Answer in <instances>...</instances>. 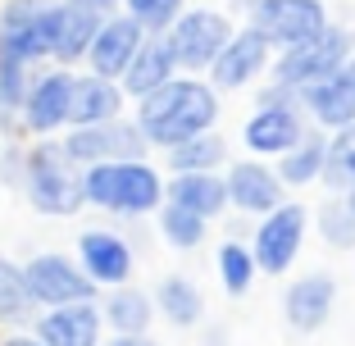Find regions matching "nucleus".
Masks as SVG:
<instances>
[{"label": "nucleus", "instance_id": "f257e3e1", "mask_svg": "<svg viewBox=\"0 0 355 346\" xmlns=\"http://www.w3.org/2000/svg\"><path fill=\"white\" fill-rule=\"evenodd\" d=\"M214 119H219V101L196 78H173L159 92L141 96V105H137V123H141L146 141L150 146H168V150L182 146L187 137L209 132Z\"/></svg>", "mask_w": 355, "mask_h": 346}, {"label": "nucleus", "instance_id": "f03ea898", "mask_svg": "<svg viewBox=\"0 0 355 346\" xmlns=\"http://www.w3.org/2000/svg\"><path fill=\"white\" fill-rule=\"evenodd\" d=\"M83 191L92 205L114 214H150L159 200L168 196V187L159 182V173L141 159H110V164H92L83 173Z\"/></svg>", "mask_w": 355, "mask_h": 346}, {"label": "nucleus", "instance_id": "7ed1b4c3", "mask_svg": "<svg viewBox=\"0 0 355 346\" xmlns=\"http://www.w3.org/2000/svg\"><path fill=\"white\" fill-rule=\"evenodd\" d=\"M64 32V5H46V0H10L0 10V55L10 60H46L60 51Z\"/></svg>", "mask_w": 355, "mask_h": 346}, {"label": "nucleus", "instance_id": "20e7f679", "mask_svg": "<svg viewBox=\"0 0 355 346\" xmlns=\"http://www.w3.org/2000/svg\"><path fill=\"white\" fill-rule=\"evenodd\" d=\"M23 191L42 214H73L87 200L83 191V173L69 159V150L60 146H37L28 155V178H23Z\"/></svg>", "mask_w": 355, "mask_h": 346}, {"label": "nucleus", "instance_id": "39448f33", "mask_svg": "<svg viewBox=\"0 0 355 346\" xmlns=\"http://www.w3.org/2000/svg\"><path fill=\"white\" fill-rule=\"evenodd\" d=\"M351 64V32L342 28H324L319 37H310V42L292 46V51H282L278 69H273V83L282 87H310L319 83V78L337 73V69H346Z\"/></svg>", "mask_w": 355, "mask_h": 346}, {"label": "nucleus", "instance_id": "423d86ee", "mask_svg": "<svg viewBox=\"0 0 355 346\" xmlns=\"http://www.w3.org/2000/svg\"><path fill=\"white\" fill-rule=\"evenodd\" d=\"M232 42V28L214 10H191L168 28V46L178 55V69H214L223 46Z\"/></svg>", "mask_w": 355, "mask_h": 346}, {"label": "nucleus", "instance_id": "0eeeda50", "mask_svg": "<svg viewBox=\"0 0 355 346\" xmlns=\"http://www.w3.org/2000/svg\"><path fill=\"white\" fill-rule=\"evenodd\" d=\"M146 132H141V123H123V119H110V123H92V128H78L69 141H64V150H69V159L73 164H110V159H141V150H146Z\"/></svg>", "mask_w": 355, "mask_h": 346}, {"label": "nucleus", "instance_id": "6e6552de", "mask_svg": "<svg viewBox=\"0 0 355 346\" xmlns=\"http://www.w3.org/2000/svg\"><path fill=\"white\" fill-rule=\"evenodd\" d=\"M251 19L269 37V46H282V51H292V46L310 42L328 28V14L319 0H260Z\"/></svg>", "mask_w": 355, "mask_h": 346}, {"label": "nucleus", "instance_id": "1a4fd4ad", "mask_svg": "<svg viewBox=\"0 0 355 346\" xmlns=\"http://www.w3.org/2000/svg\"><path fill=\"white\" fill-rule=\"evenodd\" d=\"M28 273V287H32V301L55 310V305H78V301H92V273L78 269L69 255H37V260L23 264Z\"/></svg>", "mask_w": 355, "mask_h": 346}, {"label": "nucleus", "instance_id": "9d476101", "mask_svg": "<svg viewBox=\"0 0 355 346\" xmlns=\"http://www.w3.org/2000/svg\"><path fill=\"white\" fill-rule=\"evenodd\" d=\"M305 237V210L301 205H278L273 214H264L260 232H255V264L264 273H282L292 269L296 251Z\"/></svg>", "mask_w": 355, "mask_h": 346}, {"label": "nucleus", "instance_id": "9b49d317", "mask_svg": "<svg viewBox=\"0 0 355 346\" xmlns=\"http://www.w3.org/2000/svg\"><path fill=\"white\" fill-rule=\"evenodd\" d=\"M146 46V28L132 19V14H114V19H105V28L96 32L92 42V73L101 78H123L128 69H132L137 51Z\"/></svg>", "mask_w": 355, "mask_h": 346}, {"label": "nucleus", "instance_id": "f8f14e48", "mask_svg": "<svg viewBox=\"0 0 355 346\" xmlns=\"http://www.w3.org/2000/svg\"><path fill=\"white\" fill-rule=\"evenodd\" d=\"M264 64H269V37L251 23V28L232 32V42L223 46V55L214 60L209 78H214V87H223V92H237V87H246L255 73H264Z\"/></svg>", "mask_w": 355, "mask_h": 346}, {"label": "nucleus", "instance_id": "ddd939ff", "mask_svg": "<svg viewBox=\"0 0 355 346\" xmlns=\"http://www.w3.org/2000/svg\"><path fill=\"white\" fill-rule=\"evenodd\" d=\"M301 105L314 114V123H324V128L355 123V73H351V64L337 69V73H328V78H319V83H310V87H301Z\"/></svg>", "mask_w": 355, "mask_h": 346}, {"label": "nucleus", "instance_id": "4468645a", "mask_svg": "<svg viewBox=\"0 0 355 346\" xmlns=\"http://www.w3.org/2000/svg\"><path fill=\"white\" fill-rule=\"evenodd\" d=\"M105 19H114V0H64V32L55 60L73 64L83 55H92V42L105 28Z\"/></svg>", "mask_w": 355, "mask_h": 346}, {"label": "nucleus", "instance_id": "2eb2a0df", "mask_svg": "<svg viewBox=\"0 0 355 346\" xmlns=\"http://www.w3.org/2000/svg\"><path fill=\"white\" fill-rule=\"evenodd\" d=\"M305 137L301 128V110L296 105H260L246 123V146L255 155H287Z\"/></svg>", "mask_w": 355, "mask_h": 346}, {"label": "nucleus", "instance_id": "dca6fc26", "mask_svg": "<svg viewBox=\"0 0 355 346\" xmlns=\"http://www.w3.org/2000/svg\"><path fill=\"white\" fill-rule=\"evenodd\" d=\"M228 200L246 214H273L282 205V178L255 159H241L228 168Z\"/></svg>", "mask_w": 355, "mask_h": 346}, {"label": "nucleus", "instance_id": "f3484780", "mask_svg": "<svg viewBox=\"0 0 355 346\" xmlns=\"http://www.w3.org/2000/svg\"><path fill=\"white\" fill-rule=\"evenodd\" d=\"M73 83L69 73H46L42 83L28 92V105H23V123L32 132H55L60 123L73 119Z\"/></svg>", "mask_w": 355, "mask_h": 346}, {"label": "nucleus", "instance_id": "a211bd4d", "mask_svg": "<svg viewBox=\"0 0 355 346\" xmlns=\"http://www.w3.org/2000/svg\"><path fill=\"white\" fill-rule=\"evenodd\" d=\"M333 301H337V287L328 273H310V278H301V283L287 287V301H282V310H287V324L296 328V333H314V328H324L328 315H333Z\"/></svg>", "mask_w": 355, "mask_h": 346}, {"label": "nucleus", "instance_id": "6ab92c4d", "mask_svg": "<svg viewBox=\"0 0 355 346\" xmlns=\"http://www.w3.org/2000/svg\"><path fill=\"white\" fill-rule=\"evenodd\" d=\"M78 255H83V269L105 287H123L128 273H132V251H128V241L114 237V232H101V228L83 232Z\"/></svg>", "mask_w": 355, "mask_h": 346}, {"label": "nucleus", "instance_id": "aec40b11", "mask_svg": "<svg viewBox=\"0 0 355 346\" xmlns=\"http://www.w3.org/2000/svg\"><path fill=\"white\" fill-rule=\"evenodd\" d=\"M37 337L46 346H96L101 342V315L87 301L55 305V310H46L42 324H37Z\"/></svg>", "mask_w": 355, "mask_h": 346}, {"label": "nucleus", "instance_id": "412c9836", "mask_svg": "<svg viewBox=\"0 0 355 346\" xmlns=\"http://www.w3.org/2000/svg\"><path fill=\"white\" fill-rule=\"evenodd\" d=\"M123 110V92L114 87V78H101V73H87L73 83V128H92V123H110L119 119Z\"/></svg>", "mask_w": 355, "mask_h": 346}, {"label": "nucleus", "instance_id": "4be33fe9", "mask_svg": "<svg viewBox=\"0 0 355 346\" xmlns=\"http://www.w3.org/2000/svg\"><path fill=\"white\" fill-rule=\"evenodd\" d=\"M173 69H178V55L168 46V37H146V46L137 51L132 69L123 73V87L132 96H150L164 83H173Z\"/></svg>", "mask_w": 355, "mask_h": 346}, {"label": "nucleus", "instance_id": "5701e85b", "mask_svg": "<svg viewBox=\"0 0 355 346\" xmlns=\"http://www.w3.org/2000/svg\"><path fill=\"white\" fill-rule=\"evenodd\" d=\"M168 200L182 205V210H191V214H200V219H214L228 205V178H214V173H178L168 182Z\"/></svg>", "mask_w": 355, "mask_h": 346}, {"label": "nucleus", "instance_id": "b1692460", "mask_svg": "<svg viewBox=\"0 0 355 346\" xmlns=\"http://www.w3.org/2000/svg\"><path fill=\"white\" fill-rule=\"evenodd\" d=\"M324 164H328V141L319 132H305L301 141H296L287 155H282L278 164V178L292 182V187H305V182L324 178Z\"/></svg>", "mask_w": 355, "mask_h": 346}, {"label": "nucleus", "instance_id": "393cba45", "mask_svg": "<svg viewBox=\"0 0 355 346\" xmlns=\"http://www.w3.org/2000/svg\"><path fill=\"white\" fill-rule=\"evenodd\" d=\"M155 301H159V310H164V319L178 324V328L200 324V315H205V301H200L196 283H187V278H164L159 292H155Z\"/></svg>", "mask_w": 355, "mask_h": 346}, {"label": "nucleus", "instance_id": "a878e982", "mask_svg": "<svg viewBox=\"0 0 355 346\" xmlns=\"http://www.w3.org/2000/svg\"><path fill=\"white\" fill-rule=\"evenodd\" d=\"M223 155H228L223 137L200 132V137H187L182 146L168 150V164H173L178 173H214V164H223Z\"/></svg>", "mask_w": 355, "mask_h": 346}, {"label": "nucleus", "instance_id": "bb28decb", "mask_svg": "<svg viewBox=\"0 0 355 346\" xmlns=\"http://www.w3.org/2000/svg\"><path fill=\"white\" fill-rule=\"evenodd\" d=\"M105 319L114 333H146L150 324V301L146 292H132V287H119L110 301H105Z\"/></svg>", "mask_w": 355, "mask_h": 346}, {"label": "nucleus", "instance_id": "cd10ccee", "mask_svg": "<svg viewBox=\"0 0 355 346\" xmlns=\"http://www.w3.org/2000/svg\"><path fill=\"white\" fill-rule=\"evenodd\" d=\"M324 182H328L333 191H351V187H355V123L337 128V137L328 141Z\"/></svg>", "mask_w": 355, "mask_h": 346}, {"label": "nucleus", "instance_id": "c85d7f7f", "mask_svg": "<svg viewBox=\"0 0 355 346\" xmlns=\"http://www.w3.org/2000/svg\"><path fill=\"white\" fill-rule=\"evenodd\" d=\"M32 305H37V301H32L28 273H23L14 260L0 255V319H23Z\"/></svg>", "mask_w": 355, "mask_h": 346}, {"label": "nucleus", "instance_id": "c756f323", "mask_svg": "<svg viewBox=\"0 0 355 346\" xmlns=\"http://www.w3.org/2000/svg\"><path fill=\"white\" fill-rule=\"evenodd\" d=\"M159 232L168 237V246H178V251H191V246H200V237H205V219L168 200L164 210H159Z\"/></svg>", "mask_w": 355, "mask_h": 346}, {"label": "nucleus", "instance_id": "7c9ffc66", "mask_svg": "<svg viewBox=\"0 0 355 346\" xmlns=\"http://www.w3.org/2000/svg\"><path fill=\"white\" fill-rule=\"evenodd\" d=\"M255 251H246L241 241H223V251H219V278H223V287H228L232 296H241L246 287H251V278H255Z\"/></svg>", "mask_w": 355, "mask_h": 346}, {"label": "nucleus", "instance_id": "2f4dec72", "mask_svg": "<svg viewBox=\"0 0 355 346\" xmlns=\"http://www.w3.org/2000/svg\"><path fill=\"white\" fill-rule=\"evenodd\" d=\"M28 64L0 55V110H23L28 105Z\"/></svg>", "mask_w": 355, "mask_h": 346}, {"label": "nucleus", "instance_id": "473e14b6", "mask_svg": "<svg viewBox=\"0 0 355 346\" xmlns=\"http://www.w3.org/2000/svg\"><path fill=\"white\" fill-rule=\"evenodd\" d=\"M128 14L146 32H164L182 19V0H128Z\"/></svg>", "mask_w": 355, "mask_h": 346}, {"label": "nucleus", "instance_id": "72a5a7b5", "mask_svg": "<svg viewBox=\"0 0 355 346\" xmlns=\"http://www.w3.org/2000/svg\"><path fill=\"white\" fill-rule=\"evenodd\" d=\"M319 232H324L333 246H355V210L351 200H333L319 210Z\"/></svg>", "mask_w": 355, "mask_h": 346}, {"label": "nucleus", "instance_id": "f704fd0d", "mask_svg": "<svg viewBox=\"0 0 355 346\" xmlns=\"http://www.w3.org/2000/svg\"><path fill=\"white\" fill-rule=\"evenodd\" d=\"M110 346H155V342H146L141 333H119V337H114Z\"/></svg>", "mask_w": 355, "mask_h": 346}, {"label": "nucleus", "instance_id": "c9c22d12", "mask_svg": "<svg viewBox=\"0 0 355 346\" xmlns=\"http://www.w3.org/2000/svg\"><path fill=\"white\" fill-rule=\"evenodd\" d=\"M5 346H46V342H42V337H10Z\"/></svg>", "mask_w": 355, "mask_h": 346}, {"label": "nucleus", "instance_id": "e433bc0d", "mask_svg": "<svg viewBox=\"0 0 355 346\" xmlns=\"http://www.w3.org/2000/svg\"><path fill=\"white\" fill-rule=\"evenodd\" d=\"M346 200H351V210H355V187H351V191H346Z\"/></svg>", "mask_w": 355, "mask_h": 346}, {"label": "nucleus", "instance_id": "4c0bfd02", "mask_svg": "<svg viewBox=\"0 0 355 346\" xmlns=\"http://www.w3.org/2000/svg\"><path fill=\"white\" fill-rule=\"evenodd\" d=\"M237 5H251V10H255V5H260V0H237Z\"/></svg>", "mask_w": 355, "mask_h": 346}, {"label": "nucleus", "instance_id": "58836bf2", "mask_svg": "<svg viewBox=\"0 0 355 346\" xmlns=\"http://www.w3.org/2000/svg\"><path fill=\"white\" fill-rule=\"evenodd\" d=\"M351 73H355V60H351Z\"/></svg>", "mask_w": 355, "mask_h": 346}]
</instances>
